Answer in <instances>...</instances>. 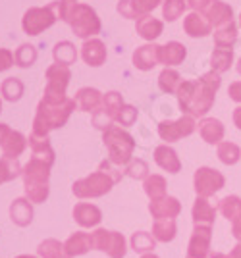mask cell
Wrapping results in <instances>:
<instances>
[{
	"label": "cell",
	"mask_w": 241,
	"mask_h": 258,
	"mask_svg": "<svg viewBox=\"0 0 241 258\" xmlns=\"http://www.w3.org/2000/svg\"><path fill=\"white\" fill-rule=\"evenodd\" d=\"M222 85L220 74L208 72L197 81H182L177 89V102L186 116L193 118H203L214 104L216 91Z\"/></svg>",
	"instance_id": "obj_1"
},
{
	"label": "cell",
	"mask_w": 241,
	"mask_h": 258,
	"mask_svg": "<svg viewBox=\"0 0 241 258\" xmlns=\"http://www.w3.org/2000/svg\"><path fill=\"white\" fill-rule=\"evenodd\" d=\"M76 106L77 102L74 98H68L66 102H62V104H46L44 100H41L33 119V135L46 137L52 129L66 125V121L70 119Z\"/></svg>",
	"instance_id": "obj_2"
},
{
	"label": "cell",
	"mask_w": 241,
	"mask_h": 258,
	"mask_svg": "<svg viewBox=\"0 0 241 258\" xmlns=\"http://www.w3.org/2000/svg\"><path fill=\"white\" fill-rule=\"evenodd\" d=\"M23 189L31 203H44L48 199V177H50V164L39 158H33L25 164L22 170Z\"/></svg>",
	"instance_id": "obj_3"
},
{
	"label": "cell",
	"mask_w": 241,
	"mask_h": 258,
	"mask_svg": "<svg viewBox=\"0 0 241 258\" xmlns=\"http://www.w3.org/2000/svg\"><path fill=\"white\" fill-rule=\"evenodd\" d=\"M102 141L108 149L110 164H116V166H126L132 162V154L135 149V141L133 137L124 131L118 125H110L108 129H104L102 133Z\"/></svg>",
	"instance_id": "obj_4"
},
{
	"label": "cell",
	"mask_w": 241,
	"mask_h": 258,
	"mask_svg": "<svg viewBox=\"0 0 241 258\" xmlns=\"http://www.w3.org/2000/svg\"><path fill=\"white\" fill-rule=\"evenodd\" d=\"M72 79V72L68 66L52 64L46 70V87H44L43 100L46 104H62L66 102V89Z\"/></svg>",
	"instance_id": "obj_5"
},
{
	"label": "cell",
	"mask_w": 241,
	"mask_h": 258,
	"mask_svg": "<svg viewBox=\"0 0 241 258\" xmlns=\"http://www.w3.org/2000/svg\"><path fill=\"white\" fill-rule=\"evenodd\" d=\"M66 23H70L72 31L76 33L79 39H85L87 41L89 37L100 33V20L97 16V12L93 10L87 4H79L77 2L76 6L72 8V12L68 14Z\"/></svg>",
	"instance_id": "obj_6"
},
{
	"label": "cell",
	"mask_w": 241,
	"mask_h": 258,
	"mask_svg": "<svg viewBox=\"0 0 241 258\" xmlns=\"http://www.w3.org/2000/svg\"><path fill=\"white\" fill-rule=\"evenodd\" d=\"M114 183H116L114 175L102 172V170H97L83 179H77L72 187V191L79 199H95V197H102V195L108 193Z\"/></svg>",
	"instance_id": "obj_7"
},
{
	"label": "cell",
	"mask_w": 241,
	"mask_h": 258,
	"mask_svg": "<svg viewBox=\"0 0 241 258\" xmlns=\"http://www.w3.org/2000/svg\"><path fill=\"white\" fill-rule=\"evenodd\" d=\"M91 247L106 252L110 258L126 256V239L118 231H108V229L93 231L91 233Z\"/></svg>",
	"instance_id": "obj_8"
},
{
	"label": "cell",
	"mask_w": 241,
	"mask_h": 258,
	"mask_svg": "<svg viewBox=\"0 0 241 258\" xmlns=\"http://www.w3.org/2000/svg\"><path fill=\"white\" fill-rule=\"evenodd\" d=\"M56 20H58V18H56V14L50 4H48L46 8H29V10L23 14L22 27L27 35L37 37V35H41L44 29L52 27Z\"/></svg>",
	"instance_id": "obj_9"
},
{
	"label": "cell",
	"mask_w": 241,
	"mask_h": 258,
	"mask_svg": "<svg viewBox=\"0 0 241 258\" xmlns=\"http://www.w3.org/2000/svg\"><path fill=\"white\" fill-rule=\"evenodd\" d=\"M193 183H195V191H197V197H203V199H208L214 193H218L220 189L224 187V175L218 172V170H212V168H199L195 172V177H193Z\"/></svg>",
	"instance_id": "obj_10"
},
{
	"label": "cell",
	"mask_w": 241,
	"mask_h": 258,
	"mask_svg": "<svg viewBox=\"0 0 241 258\" xmlns=\"http://www.w3.org/2000/svg\"><path fill=\"white\" fill-rule=\"evenodd\" d=\"M195 131V118L193 116H182L175 121H160L158 123V135L168 143H174L191 135Z\"/></svg>",
	"instance_id": "obj_11"
},
{
	"label": "cell",
	"mask_w": 241,
	"mask_h": 258,
	"mask_svg": "<svg viewBox=\"0 0 241 258\" xmlns=\"http://www.w3.org/2000/svg\"><path fill=\"white\" fill-rule=\"evenodd\" d=\"M210 226H195L193 235L189 241V248H187V258H207L210 252Z\"/></svg>",
	"instance_id": "obj_12"
},
{
	"label": "cell",
	"mask_w": 241,
	"mask_h": 258,
	"mask_svg": "<svg viewBox=\"0 0 241 258\" xmlns=\"http://www.w3.org/2000/svg\"><path fill=\"white\" fill-rule=\"evenodd\" d=\"M203 16L208 20L212 27H224L228 23L233 22V10L230 4L222 2V0H212L210 6L203 12Z\"/></svg>",
	"instance_id": "obj_13"
},
{
	"label": "cell",
	"mask_w": 241,
	"mask_h": 258,
	"mask_svg": "<svg viewBox=\"0 0 241 258\" xmlns=\"http://www.w3.org/2000/svg\"><path fill=\"white\" fill-rule=\"evenodd\" d=\"M160 62V46L158 44H143L133 52V66L137 70L149 72Z\"/></svg>",
	"instance_id": "obj_14"
},
{
	"label": "cell",
	"mask_w": 241,
	"mask_h": 258,
	"mask_svg": "<svg viewBox=\"0 0 241 258\" xmlns=\"http://www.w3.org/2000/svg\"><path fill=\"white\" fill-rule=\"evenodd\" d=\"M81 58L87 66L99 68L106 62V46L100 39H87L81 46Z\"/></svg>",
	"instance_id": "obj_15"
},
{
	"label": "cell",
	"mask_w": 241,
	"mask_h": 258,
	"mask_svg": "<svg viewBox=\"0 0 241 258\" xmlns=\"http://www.w3.org/2000/svg\"><path fill=\"white\" fill-rule=\"evenodd\" d=\"M149 210L153 214L154 220H162V218H175L182 212V205L175 197H164L160 201H151Z\"/></svg>",
	"instance_id": "obj_16"
},
{
	"label": "cell",
	"mask_w": 241,
	"mask_h": 258,
	"mask_svg": "<svg viewBox=\"0 0 241 258\" xmlns=\"http://www.w3.org/2000/svg\"><path fill=\"white\" fill-rule=\"evenodd\" d=\"M74 220L81 227H95L100 224L102 220V212L95 205H89V203H79L74 208Z\"/></svg>",
	"instance_id": "obj_17"
},
{
	"label": "cell",
	"mask_w": 241,
	"mask_h": 258,
	"mask_svg": "<svg viewBox=\"0 0 241 258\" xmlns=\"http://www.w3.org/2000/svg\"><path fill=\"white\" fill-rule=\"evenodd\" d=\"M184 31H186L189 37L199 39V37H207V35H210L212 25L208 23V20L203 16V14L191 12L186 20H184Z\"/></svg>",
	"instance_id": "obj_18"
},
{
	"label": "cell",
	"mask_w": 241,
	"mask_h": 258,
	"mask_svg": "<svg viewBox=\"0 0 241 258\" xmlns=\"http://www.w3.org/2000/svg\"><path fill=\"white\" fill-rule=\"evenodd\" d=\"M199 133H201L203 141L208 145H220L224 139V125L220 119L203 118L199 121Z\"/></svg>",
	"instance_id": "obj_19"
},
{
	"label": "cell",
	"mask_w": 241,
	"mask_h": 258,
	"mask_svg": "<svg viewBox=\"0 0 241 258\" xmlns=\"http://www.w3.org/2000/svg\"><path fill=\"white\" fill-rule=\"evenodd\" d=\"M10 218L16 226L25 227L33 222V206L29 199H16L10 205Z\"/></svg>",
	"instance_id": "obj_20"
},
{
	"label": "cell",
	"mask_w": 241,
	"mask_h": 258,
	"mask_svg": "<svg viewBox=\"0 0 241 258\" xmlns=\"http://www.w3.org/2000/svg\"><path fill=\"white\" fill-rule=\"evenodd\" d=\"M154 162L168 173H177L182 170V162L177 158V154L168 145H160L154 149Z\"/></svg>",
	"instance_id": "obj_21"
},
{
	"label": "cell",
	"mask_w": 241,
	"mask_h": 258,
	"mask_svg": "<svg viewBox=\"0 0 241 258\" xmlns=\"http://www.w3.org/2000/svg\"><path fill=\"white\" fill-rule=\"evenodd\" d=\"M102 95H100L97 89H91V87H83V89H79L76 95V102L79 110H83V112H91V114H95L97 110H100V104H102Z\"/></svg>",
	"instance_id": "obj_22"
},
{
	"label": "cell",
	"mask_w": 241,
	"mask_h": 258,
	"mask_svg": "<svg viewBox=\"0 0 241 258\" xmlns=\"http://www.w3.org/2000/svg\"><path fill=\"white\" fill-rule=\"evenodd\" d=\"M164 29V23L160 20H156L153 16H141L137 18V25H135V31L139 33V37H143L145 41H154L156 37L162 35Z\"/></svg>",
	"instance_id": "obj_23"
},
{
	"label": "cell",
	"mask_w": 241,
	"mask_h": 258,
	"mask_svg": "<svg viewBox=\"0 0 241 258\" xmlns=\"http://www.w3.org/2000/svg\"><path fill=\"white\" fill-rule=\"evenodd\" d=\"M25 145H27V139L23 137L20 131H10L8 137L4 139V143L0 145L2 156L4 158H12V160H18V156L25 151Z\"/></svg>",
	"instance_id": "obj_24"
},
{
	"label": "cell",
	"mask_w": 241,
	"mask_h": 258,
	"mask_svg": "<svg viewBox=\"0 0 241 258\" xmlns=\"http://www.w3.org/2000/svg\"><path fill=\"white\" fill-rule=\"evenodd\" d=\"M91 247V235L83 233V231H76L68 237V241L64 243V250H66L68 258L79 256V254H85Z\"/></svg>",
	"instance_id": "obj_25"
},
{
	"label": "cell",
	"mask_w": 241,
	"mask_h": 258,
	"mask_svg": "<svg viewBox=\"0 0 241 258\" xmlns=\"http://www.w3.org/2000/svg\"><path fill=\"white\" fill-rule=\"evenodd\" d=\"M187 56L186 46L177 41H170L164 46H160V62L168 68V66H179Z\"/></svg>",
	"instance_id": "obj_26"
},
{
	"label": "cell",
	"mask_w": 241,
	"mask_h": 258,
	"mask_svg": "<svg viewBox=\"0 0 241 258\" xmlns=\"http://www.w3.org/2000/svg\"><path fill=\"white\" fill-rule=\"evenodd\" d=\"M216 218V208L208 203L207 199L197 197L195 205H193V222L195 226H210Z\"/></svg>",
	"instance_id": "obj_27"
},
{
	"label": "cell",
	"mask_w": 241,
	"mask_h": 258,
	"mask_svg": "<svg viewBox=\"0 0 241 258\" xmlns=\"http://www.w3.org/2000/svg\"><path fill=\"white\" fill-rule=\"evenodd\" d=\"M29 147L33 151V158H39V160L48 162L50 166L54 164V151L50 147V141L48 137H37V135H29Z\"/></svg>",
	"instance_id": "obj_28"
},
{
	"label": "cell",
	"mask_w": 241,
	"mask_h": 258,
	"mask_svg": "<svg viewBox=\"0 0 241 258\" xmlns=\"http://www.w3.org/2000/svg\"><path fill=\"white\" fill-rule=\"evenodd\" d=\"M52 56H54L56 64H62V66H68V68H70L72 64H76L77 50L70 41H60V43L54 44Z\"/></svg>",
	"instance_id": "obj_29"
},
{
	"label": "cell",
	"mask_w": 241,
	"mask_h": 258,
	"mask_svg": "<svg viewBox=\"0 0 241 258\" xmlns=\"http://www.w3.org/2000/svg\"><path fill=\"white\" fill-rule=\"evenodd\" d=\"M233 64V50L231 48H214L210 54V66H212V72L216 74H224L228 72Z\"/></svg>",
	"instance_id": "obj_30"
},
{
	"label": "cell",
	"mask_w": 241,
	"mask_h": 258,
	"mask_svg": "<svg viewBox=\"0 0 241 258\" xmlns=\"http://www.w3.org/2000/svg\"><path fill=\"white\" fill-rule=\"evenodd\" d=\"M143 187H145V193L151 201H160L166 197V179L158 173L149 175L143 183Z\"/></svg>",
	"instance_id": "obj_31"
},
{
	"label": "cell",
	"mask_w": 241,
	"mask_h": 258,
	"mask_svg": "<svg viewBox=\"0 0 241 258\" xmlns=\"http://www.w3.org/2000/svg\"><path fill=\"white\" fill-rule=\"evenodd\" d=\"M153 237L156 241L168 243L175 237V220L174 218H162V220H154L153 226Z\"/></svg>",
	"instance_id": "obj_32"
},
{
	"label": "cell",
	"mask_w": 241,
	"mask_h": 258,
	"mask_svg": "<svg viewBox=\"0 0 241 258\" xmlns=\"http://www.w3.org/2000/svg\"><path fill=\"white\" fill-rule=\"evenodd\" d=\"M235 41H237V27L233 22L224 25V27H218L214 31V43L218 48H231Z\"/></svg>",
	"instance_id": "obj_33"
},
{
	"label": "cell",
	"mask_w": 241,
	"mask_h": 258,
	"mask_svg": "<svg viewBox=\"0 0 241 258\" xmlns=\"http://www.w3.org/2000/svg\"><path fill=\"white\" fill-rule=\"evenodd\" d=\"M179 85H182V79H179V74L175 70L166 68V70H162V74L158 76V87H160L162 93H168V95L177 93Z\"/></svg>",
	"instance_id": "obj_34"
},
{
	"label": "cell",
	"mask_w": 241,
	"mask_h": 258,
	"mask_svg": "<svg viewBox=\"0 0 241 258\" xmlns=\"http://www.w3.org/2000/svg\"><path fill=\"white\" fill-rule=\"evenodd\" d=\"M0 93H2V97L6 98L8 102H18L23 95V83L18 77H8V79L2 81Z\"/></svg>",
	"instance_id": "obj_35"
},
{
	"label": "cell",
	"mask_w": 241,
	"mask_h": 258,
	"mask_svg": "<svg viewBox=\"0 0 241 258\" xmlns=\"http://www.w3.org/2000/svg\"><path fill=\"white\" fill-rule=\"evenodd\" d=\"M218 158L226 166H233L237 164L241 158V149L235 145V143H230V141H222L218 145Z\"/></svg>",
	"instance_id": "obj_36"
},
{
	"label": "cell",
	"mask_w": 241,
	"mask_h": 258,
	"mask_svg": "<svg viewBox=\"0 0 241 258\" xmlns=\"http://www.w3.org/2000/svg\"><path fill=\"white\" fill-rule=\"evenodd\" d=\"M37 252H39V256L43 258H68L64 245L60 241H56V239H46V241H43L39 245V248H37Z\"/></svg>",
	"instance_id": "obj_37"
},
{
	"label": "cell",
	"mask_w": 241,
	"mask_h": 258,
	"mask_svg": "<svg viewBox=\"0 0 241 258\" xmlns=\"http://www.w3.org/2000/svg\"><path fill=\"white\" fill-rule=\"evenodd\" d=\"M18 175H22L20 162L2 156V158H0V185L6 181H12V179H16Z\"/></svg>",
	"instance_id": "obj_38"
},
{
	"label": "cell",
	"mask_w": 241,
	"mask_h": 258,
	"mask_svg": "<svg viewBox=\"0 0 241 258\" xmlns=\"http://www.w3.org/2000/svg\"><path fill=\"white\" fill-rule=\"evenodd\" d=\"M132 248L139 254H149L154 248V237L147 231H137L132 237Z\"/></svg>",
	"instance_id": "obj_39"
},
{
	"label": "cell",
	"mask_w": 241,
	"mask_h": 258,
	"mask_svg": "<svg viewBox=\"0 0 241 258\" xmlns=\"http://www.w3.org/2000/svg\"><path fill=\"white\" fill-rule=\"evenodd\" d=\"M218 208L220 212L224 214V218L233 222L241 216V199L239 197H226V199L220 201Z\"/></svg>",
	"instance_id": "obj_40"
},
{
	"label": "cell",
	"mask_w": 241,
	"mask_h": 258,
	"mask_svg": "<svg viewBox=\"0 0 241 258\" xmlns=\"http://www.w3.org/2000/svg\"><path fill=\"white\" fill-rule=\"evenodd\" d=\"M102 108L106 110V114H108L110 118L116 121L118 114H120V110L124 108V100H122L120 93H116V91H110V93H106V95H104V98H102Z\"/></svg>",
	"instance_id": "obj_41"
},
{
	"label": "cell",
	"mask_w": 241,
	"mask_h": 258,
	"mask_svg": "<svg viewBox=\"0 0 241 258\" xmlns=\"http://www.w3.org/2000/svg\"><path fill=\"white\" fill-rule=\"evenodd\" d=\"M187 2L186 0H166L162 4V16L166 22H175L177 18H182V14L186 12Z\"/></svg>",
	"instance_id": "obj_42"
},
{
	"label": "cell",
	"mask_w": 241,
	"mask_h": 258,
	"mask_svg": "<svg viewBox=\"0 0 241 258\" xmlns=\"http://www.w3.org/2000/svg\"><path fill=\"white\" fill-rule=\"evenodd\" d=\"M14 58H16V66H20V68H29V66H33L35 60H37V48H35L33 44H22V46L16 50Z\"/></svg>",
	"instance_id": "obj_43"
},
{
	"label": "cell",
	"mask_w": 241,
	"mask_h": 258,
	"mask_svg": "<svg viewBox=\"0 0 241 258\" xmlns=\"http://www.w3.org/2000/svg\"><path fill=\"white\" fill-rule=\"evenodd\" d=\"M160 2H166V0H130L133 20H137V18H141V16H149Z\"/></svg>",
	"instance_id": "obj_44"
},
{
	"label": "cell",
	"mask_w": 241,
	"mask_h": 258,
	"mask_svg": "<svg viewBox=\"0 0 241 258\" xmlns=\"http://www.w3.org/2000/svg\"><path fill=\"white\" fill-rule=\"evenodd\" d=\"M126 173L133 177V179H147L149 177V166L143 160H132L128 164V170Z\"/></svg>",
	"instance_id": "obj_45"
},
{
	"label": "cell",
	"mask_w": 241,
	"mask_h": 258,
	"mask_svg": "<svg viewBox=\"0 0 241 258\" xmlns=\"http://www.w3.org/2000/svg\"><path fill=\"white\" fill-rule=\"evenodd\" d=\"M76 4H77V0H58V2H52L50 6H52V10L56 12V18L62 20V22H66L68 14L72 12V8H74Z\"/></svg>",
	"instance_id": "obj_46"
},
{
	"label": "cell",
	"mask_w": 241,
	"mask_h": 258,
	"mask_svg": "<svg viewBox=\"0 0 241 258\" xmlns=\"http://www.w3.org/2000/svg\"><path fill=\"white\" fill-rule=\"evenodd\" d=\"M135 119H137V110L133 106H128V104H124V108L120 110V114H118V118L116 121L120 123V125H133L135 123Z\"/></svg>",
	"instance_id": "obj_47"
},
{
	"label": "cell",
	"mask_w": 241,
	"mask_h": 258,
	"mask_svg": "<svg viewBox=\"0 0 241 258\" xmlns=\"http://www.w3.org/2000/svg\"><path fill=\"white\" fill-rule=\"evenodd\" d=\"M112 121H114V119L106 114V110H104V108H100V110H97V112L93 114V125L102 129V131H104V129H108L110 125H112Z\"/></svg>",
	"instance_id": "obj_48"
},
{
	"label": "cell",
	"mask_w": 241,
	"mask_h": 258,
	"mask_svg": "<svg viewBox=\"0 0 241 258\" xmlns=\"http://www.w3.org/2000/svg\"><path fill=\"white\" fill-rule=\"evenodd\" d=\"M14 64H16L14 54H12L8 48H0V72L8 70V68H12Z\"/></svg>",
	"instance_id": "obj_49"
},
{
	"label": "cell",
	"mask_w": 241,
	"mask_h": 258,
	"mask_svg": "<svg viewBox=\"0 0 241 258\" xmlns=\"http://www.w3.org/2000/svg\"><path fill=\"white\" fill-rule=\"evenodd\" d=\"M186 2H187V6H189V8H193V12L203 14V12L210 6V2H212V0H186Z\"/></svg>",
	"instance_id": "obj_50"
},
{
	"label": "cell",
	"mask_w": 241,
	"mask_h": 258,
	"mask_svg": "<svg viewBox=\"0 0 241 258\" xmlns=\"http://www.w3.org/2000/svg\"><path fill=\"white\" fill-rule=\"evenodd\" d=\"M228 95L233 102H239L241 104V81H235V83H231L230 89H228Z\"/></svg>",
	"instance_id": "obj_51"
},
{
	"label": "cell",
	"mask_w": 241,
	"mask_h": 258,
	"mask_svg": "<svg viewBox=\"0 0 241 258\" xmlns=\"http://www.w3.org/2000/svg\"><path fill=\"white\" fill-rule=\"evenodd\" d=\"M10 131H12V129L8 127L6 123H0V145L4 143V139L8 137V133H10Z\"/></svg>",
	"instance_id": "obj_52"
},
{
	"label": "cell",
	"mask_w": 241,
	"mask_h": 258,
	"mask_svg": "<svg viewBox=\"0 0 241 258\" xmlns=\"http://www.w3.org/2000/svg\"><path fill=\"white\" fill-rule=\"evenodd\" d=\"M233 123H235V127L241 131V106H237L233 110Z\"/></svg>",
	"instance_id": "obj_53"
},
{
	"label": "cell",
	"mask_w": 241,
	"mask_h": 258,
	"mask_svg": "<svg viewBox=\"0 0 241 258\" xmlns=\"http://www.w3.org/2000/svg\"><path fill=\"white\" fill-rule=\"evenodd\" d=\"M228 258H241V243L239 245H235V248L228 254Z\"/></svg>",
	"instance_id": "obj_54"
},
{
	"label": "cell",
	"mask_w": 241,
	"mask_h": 258,
	"mask_svg": "<svg viewBox=\"0 0 241 258\" xmlns=\"http://www.w3.org/2000/svg\"><path fill=\"white\" fill-rule=\"evenodd\" d=\"M141 258H158L156 254H153V252H149V254H143Z\"/></svg>",
	"instance_id": "obj_55"
},
{
	"label": "cell",
	"mask_w": 241,
	"mask_h": 258,
	"mask_svg": "<svg viewBox=\"0 0 241 258\" xmlns=\"http://www.w3.org/2000/svg\"><path fill=\"white\" fill-rule=\"evenodd\" d=\"M18 258H37V256H31V254H22V256H18Z\"/></svg>",
	"instance_id": "obj_56"
},
{
	"label": "cell",
	"mask_w": 241,
	"mask_h": 258,
	"mask_svg": "<svg viewBox=\"0 0 241 258\" xmlns=\"http://www.w3.org/2000/svg\"><path fill=\"white\" fill-rule=\"evenodd\" d=\"M237 72L241 74V58H239V62H237Z\"/></svg>",
	"instance_id": "obj_57"
},
{
	"label": "cell",
	"mask_w": 241,
	"mask_h": 258,
	"mask_svg": "<svg viewBox=\"0 0 241 258\" xmlns=\"http://www.w3.org/2000/svg\"><path fill=\"white\" fill-rule=\"evenodd\" d=\"M0 112H2V102H0Z\"/></svg>",
	"instance_id": "obj_58"
},
{
	"label": "cell",
	"mask_w": 241,
	"mask_h": 258,
	"mask_svg": "<svg viewBox=\"0 0 241 258\" xmlns=\"http://www.w3.org/2000/svg\"><path fill=\"white\" fill-rule=\"evenodd\" d=\"M239 25H241V16H239Z\"/></svg>",
	"instance_id": "obj_59"
}]
</instances>
